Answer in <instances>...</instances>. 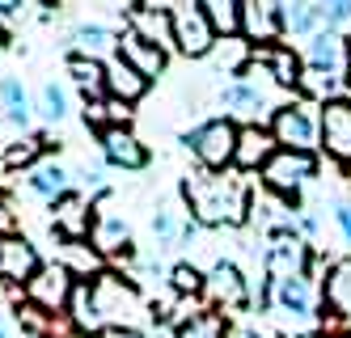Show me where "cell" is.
<instances>
[{
    "mask_svg": "<svg viewBox=\"0 0 351 338\" xmlns=\"http://www.w3.org/2000/svg\"><path fill=\"white\" fill-rule=\"evenodd\" d=\"M60 263H64L72 275H77L81 283H93L97 275L106 271V258L97 254L89 241H64V258H60Z\"/></svg>",
    "mask_w": 351,
    "mask_h": 338,
    "instance_id": "31",
    "label": "cell"
},
{
    "mask_svg": "<svg viewBox=\"0 0 351 338\" xmlns=\"http://www.w3.org/2000/svg\"><path fill=\"white\" fill-rule=\"evenodd\" d=\"M224 322L220 313H212V309H199V313H186L182 322H173V334L178 338H224Z\"/></svg>",
    "mask_w": 351,
    "mask_h": 338,
    "instance_id": "34",
    "label": "cell"
},
{
    "mask_svg": "<svg viewBox=\"0 0 351 338\" xmlns=\"http://www.w3.org/2000/svg\"><path fill=\"white\" fill-rule=\"evenodd\" d=\"M271 136L280 148H292V152H317L322 148V114L313 101L305 97H288L271 119Z\"/></svg>",
    "mask_w": 351,
    "mask_h": 338,
    "instance_id": "6",
    "label": "cell"
},
{
    "mask_svg": "<svg viewBox=\"0 0 351 338\" xmlns=\"http://www.w3.org/2000/svg\"><path fill=\"white\" fill-rule=\"evenodd\" d=\"M119 47H123V34H114L102 21H81L77 30H72V56L110 64V60H119Z\"/></svg>",
    "mask_w": 351,
    "mask_h": 338,
    "instance_id": "19",
    "label": "cell"
},
{
    "mask_svg": "<svg viewBox=\"0 0 351 338\" xmlns=\"http://www.w3.org/2000/svg\"><path fill=\"white\" fill-rule=\"evenodd\" d=\"M182 199L186 212L199 228H245L254 216V191L237 169L208 173L195 169L182 178Z\"/></svg>",
    "mask_w": 351,
    "mask_h": 338,
    "instance_id": "1",
    "label": "cell"
},
{
    "mask_svg": "<svg viewBox=\"0 0 351 338\" xmlns=\"http://www.w3.org/2000/svg\"><path fill=\"white\" fill-rule=\"evenodd\" d=\"M204 300L212 313L220 317H233V313H245L254 304V292H250V279L237 263L229 258H216V263L204 271Z\"/></svg>",
    "mask_w": 351,
    "mask_h": 338,
    "instance_id": "7",
    "label": "cell"
},
{
    "mask_svg": "<svg viewBox=\"0 0 351 338\" xmlns=\"http://www.w3.org/2000/svg\"><path fill=\"white\" fill-rule=\"evenodd\" d=\"M313 267V245L300 237V232H271L267 237V250H263V271L271 283H288V279H300L309 275Z\"/></svg>",
    "mask_w": 351,
    "mask_h": 338,
    "instance_id": "10",
    "label": "cell"
},
{
    "mask_svg": "<svg viewBox=\"0 0 351 338\" xmlns=\"http://www.w3.org/2000/svg\"><path fill=\"white\" fill-rule=\"evenodd\" d=\"M216 38H241V0H204Z\"/></svg>",
    "mask_w": 351,
    "mask_h": 338,
    "instance_id": "33",
    "label": "cell"
},
{
    "mask_svg": "<svg viewBox=\"0 0 351 338\" xmlns=\"http://www.w3.org/2000/svg\"><path fill=\"white\" fill-rule=\"evenodd\" d=\"M72 182H77V173H72L68 165H60V161L47 157L43 165H34V169L26 173V191L51 207V203H60L64 195H72Z\"/></svg>",
    "mask_w": 351,
    "mask_h": 338,
    "instance_id": "22",
    "label": "cell"
},
{
    "mask_svg": "<svg viewBox=\"0 0 351 338\" xmlns=\"http://www.w3.org/2000/svg\"><path fill=\"white\" fill-rule=\"evenodd\" d=\"M347 89H351V38H347Z\"/></svg>",
    "mask_w": 351,
    "mask_h": 338,
    "instance_id": "43",
    "label": "cell"
},
{
    "mask_svg": "<svg viewBox=\"0 0 351 338\" xmlns=\"http://www.w3.org/2000/svg\"><path fill=\"white\" fill-rule=\"evenodd\" d=\"M34 119L51 123V127L68 119V93H64V85H56V81L38 85V93H34Z\"/></svg>",
    "mask_w": 351,
    "mask_h": 338,
    "instance_id": "35",
    "label": "cell"
},
{
    "mask_svg": "<svg viewBox=\"0 0 351 338\" xmlns=\"http://www.w3.org/2000/svg\"><path fill=\"white\" fill-rule=\"evenodd\" d=\"M47 136H21V140H13L5 152H0V161H5V169H34V165H43L47 161Z\"/></svg>",
    "mask_w": 351,
    "mask_h": 338,
    "instance_id": "32",
    "label": "cell"
},
{
    "mask_svg": "<svg viewBox=\"0 0 351 338\" xmlns=\"http://www.w3.org/2000/svg\"><path fill=\"white\" fill-rule=\"evenodd\" d=\"M254 60L271 72V81H275V89H296L300 93V81H305V56L300 51H292L288 43H275V47H263V51H254Z\"/></svg>",
    "mask_w": 351,
    "mask_h": 338,
    "instance_id": "18",
    "label": "cell"
},
{
    "mask_svg": "<svg viewBox=\"0 0 351 338\" xmlns=\"http://www.w3.org/2000/svg\"><path fill=\"white\" fill-rule=\"evenodd\" d=\"M317 114H322V152L351 173V97L322 101Z\"/></svg>",
    "mask_w": 351,
    "mask_h": 338,
    "instance_id": "12",
    "label": "cell"
},
{
    "mask_svg": "<svg viewBox=\"0 0 351 338\" xmlns=\"http://www.w3.org/2000/svg\"><path fill=\"white\" fill-rule=\"evenodd\" d=\"M153 237H157L161 250H169V245H191L199 237V224L191 220L186 207H157V212H153Z\"/></svg>",
    "mask_w": 351,
    "mask_h": 338,
    "instance_id": "23",
    "label": "cell"
},
{
    "mask_svg": "<svg viewBox=\"0 0 351 338\" xmlns=\"http://www.w3.org/2000/svg\"><path fill=\"white\" fill-rule=\"evenodd\" d=\"M300 56H305V68H317V72H330V76H343L347 81V38L343 34L317 30Z\"/></svg>",
    "mask_w": 351,
    "mask_h": 338,
    "instance_id": "21",
    "label": "cell"
},
{
    "mask_svg": "<svg viewBox=\"0 0 351 338\" xmlns=\"http://www.w3.org/2000/svg\"><path fill=\"white\" fill-rule=\"evenodd\" d=\"M5 207H9V199H5V191H0V212H5Z\"/></svg>",
    "mask_w": 351,
    "mask_h": 338,
    "instance_id": "46",
    "label": "cell"
},
{
    "mask_svg": "<svg viewBox=\"0 0 351 338\" xmlns=\"http://www.w3.org/2000/svg\"><path fill=\"white\" fill-rule=\"evenodd\" d=\"M173 13V47H178V56L186 60H208L216 51V30L204 13V0H182V5H169Z\"/></svg>",
    "mask_w": 351,
    "mask_h": 338,
    "instance_id": "9",
    "label": "cell"
},
{
    "mask_svg": "<svg viewBox=\"0 0 351 338\" xmlns=\"http://www.w3.org/2000/svg\"><path fill=\"white\" fill-rule=\"evenodd\" d=\"M335 224L343 232V241L351 245V199H335Z\"/></svg>",
    "mask_w": 351,
    "mask_h": 338,
    "instance_id": "38",
    "label": "cell"
},
{
    "mask_svg": "<svg viewBox=\"0 0 351 338\" xmlns=\"http://www.w3.org/2000/svg\"><path fill=\"white\" fill-rule=\"evenodd\" d=\"M263 191L284 199L296 207L300 191L309 186V182L317 178V152H292V148H275V157L263 165Z\"/></svg>",
    "mask_w": 351,
    "mask_h": 338,
    "instance_id": "5",
    "label": "cell"
},
{
    "mask_svg": "<svg viewBox=\"0 0 351 338\" xmlns=\"http://www.w3.org/2000/svg\"><path fill=\"white\" fill-rule=\"evenodd\" d=\"M322 300H326V313H335V317H351V258H339V263L326 267V279H322Z\"/></svg>",
    "mask_w": 351,
    "mask_h": 338,
    "instance_id": "25",
    "label": "cell"
},
{
    "mask_svg": "<svg viewBox=\"0 0 351 338\" xmlns=\"http://www.w3.org/2000/svg\"><path fill=\"white\" fill-rule=\"evenodd\" d=\"M220 106H224V119H233L237 127H271L275 110H280L284 101H275L271 72L254 60L237 81H229L220 89Z\"/></svg>",
    "mask_w": 351,
    "mask_h": 338,
    "instance_id": "2",
    "label": "cell"
},
{
    "mask_svg": "<svg viewBox=\"0 0 351 338\" xmlns=\"http://www.w3.org/2000/svg\"><path fill=\"white\" fill-rule=\"evenodd\" d=\"M330 338H351V334H330Z\"/></svg>",
    "mask_w": 351,
    "mask_h": 338,
    "instance_id": "47",
    "label": "cell"
},
{
    "mask_svg": "<svg viewBox=\"0 0 351 338\" xmlns=\"http://www.w3.org/2000/svg\"><path fill=\"white\" fill-rule=\"evenodd\" d=\"M317 9H322V30L343 34V25H351V0H326Z\"/></svg>",
    "mask_w": 351,
    "mask_h": 338,
    "instance_id": "37",
    "label": "cell"
},
{
    "mask_svg": "<svg viewBox=\"0 0 351 338\" xmlns=\"http://www.w3.org/2000/svg\"><path fill=\"white\" fill-rule=\"evenodd\" d=\"M5 127H9V123H5V114H0V152L9 148V144H5Z\"/></svg>",
    "mask_w": 351,
    "mask_h": 338,
    "instance_id": "42",
    "label": "cell"
},
{
    "mask_svg": "<svg viewBox=\"0 0 351 338\" xmlns=\"http://www.w3.org/2000/svg\"><path fill=\"white\" fill-rule=\"evenodd\" d=\"M275 136L271 127H237V157H233V169L237 173H263V165L275 157Z\"/></svg>",
    "mask_w": 351,
    "mask_h": 338,
    "instance_id": "20",
    "label": "cell"
},
{
    "mask_svg": "<svg viewBox=\"0 0 351 338\" xmlns=\"http://www.w3.org/2000/svg\"><path fill=\"white\" fill-rule=\"evenodd\" d=\"M119 60H128L144 81H157V76L165 72V51L161 47H153V43H144V38H136V34H123V47H119Z\"/></svg>",
    "mask_w": 351,
    "mask_h": 338,
    "instance_id": "27",
    "label": "cell"
},
{
    "mask_svg": "<svg viewBox=\"0 0 351 338\" xmlns=\"http://www.w3.org/2000/svg\"><path fill=\"white\" fill-rule=\"evenodd\" d=\"M43 271V258H38V245L30 237H0V283L5 288H26V283Z\"/></svg>",
    "mask_w": 351,
    "mask_h": 338,
    "instance_id": "13",
    "label": "cell"
},
{
    "mask_svg": "<svg viewBox=\"0 0 351 338\" xmlns=\"http://www.w3.org/2000/svg\"><path fill=\"white\" fill-rule=\"evenodd\" d=\"M97 338H148V334H140V330H132V326H110V330H102Z\"/></svg>",
    "mask_w": 351,
    "mask_h": 338,
    "instance_id": "40",
    "label": "cell"
},
{
    "mask_svg": "<svg viewBox=\"0 0 351 338\" xmlns=\"http://www.w3.org/2000/svg\"><path fill=\"white\" fill-rule=\"evenodd\" d=\"M0 338H13V326H9V317L0 313Z\"/></svg>",
    "mask_w": 351,
    "mask_h": 338,
    "instance_id": "41",
    "label": "cell"
},
{
    "mask_svg": "<svg viewBox=\"0 0 351 338\" xmlns=\"http://www.w3.org/2000/svg\"><path fill=\"white\" fill-rule=\"evenodd\" d=\"M280 21H284V38H313L322 30V9L309 0H288V5H280Z\"/></svg>",
    "mask_w": 351,
    "mask_h": 338,
    "instance_id": "29",
    "label": "cell"
},
{
    "mask_svg": "<svg viewBox=\"0 0 351 338\" xmlns=\"http://www.w3.org/2000/svg\"><path fill=\"white\" fill-rule=\"evenodd\" d=\"M110 191L106 195H93V228H89V245L102 254V258H119L132 250V228L114 207H110Z\"/></svg>",
    "mask_w": 351,
    "mask_h": 338,
    "instance_id": "11",
    "label": "cell"
},
{
    "mask_svg": "<svg viewBox=\"0 0 351 338\" xmlns=\"http://www.w3.org/2000/svg\"><path fill=\"white\" fill-rule=\"evenodd\" d=\"M89 292H93V304H97V317H102V326H132L136 330V317L144 313V296L140 288L128 279V275H119V271H102L93 283H89Z\"/></svg>",
    "mask_w": 351,
    "mask_h": 338,
    "instance_id": "3",
    "label": "cell"
},
{
    "mask_svg": "<svg viewBox=\"0 0 351 338\" xmlns=\"http://www.w3.org/2000/svg\"><path fill=\"white\" fill-rule=\"evenodd\" d=\"M241 38L263 51L284 38V21H280V5L275 0H241Z\"/></svg>",
    "mask_w": 351,
    "mask_h": 338,
    "instance_id": "15",
    "label": "cell"
},
{
    "mask_svg": "<svg viewBox=\"0 0 351 338\" xmlns=\"http://www.w3.org/2000/svg\"><path fill=\"white\" fill-rule=\"evenodd\" d=\"M0 60H5V30H0Z\"/></svg>",
    "mask_w": 351,
    "mask_h": 338,
    "instance_id": "45",
    "label": "cell"
},
{
    "mask_svg": "<svg viewBox=\"0 0 351 338\" xmlns=\"http://www.w3.org/2000/svg\"><path fill=\"white\" fill-rule=\"evenodd\" d=\"M77 275H72L60 258L56 263H43V271L21 288V296H26V304L30 309H38L43 317H68V304H72V292H77Z\"/></svg>",
    "mask_w": 351,
    "mask_h": 338,
    "instance_id": "8",
    "label": "cell"
},
{
    "mask_svg": "<svg viewBox=\"0 0 351 338\" xmlns=\"http://www.w3.org/2000/svg\"><path fill=\"white\" fill-rule=\"evenodd\" d=\"M169 288H173V296H204V271L195 263H173L169 267Z\"/></svg>",
    "mask_w": 351,
    "mask_h": 338,
    "instance_id": "36",
    "label": "cell"
},
{
    "mask_svg": "<svg viewBox=\"0 0 351 338\" xmlns=\"http://www.w3.org/2000/svg\"><path fill=\"white\" fill-rule=\"evenodd\" d=\"M148 85H153V81H144L128 60H110L106 64V97L123 101V106H136V101L148 93Z\"/></svg>",
    "mask_w": 351,
    "mask_h": 338,
    "instance_id": "26",
    "label": "cell"
},
{
    "mask_svg": "<svg viewBox=\"0 0 351 338\" xmlns=\"http://www.w3.org/2000/svg\"><path fill=\"white\" fill-rule=\"evenodd\" d=\"M208 64L216 68V76H233V81H237V76L254 64V47H250L245 38H220L216 51L208 56Z\"/></svg>",
    "mask_w": 351,
    "mask_h": 338,
    "instance_id": "28",
    "label": "cell"
},
{
    "mask_svg": "<svg viewBox=\"0 0 351 338\" xmlns=\"http://www.w3.org/2000/svg\"><path fill=\"white\" fill-rule=\"evenodd\" d=\"M123 21H128V34H136V38H144V43L161 47L165 56H169V51H178V47H173V13H169V9H157V5H128V9H123Z\"/></svg>",
    "mask_w": 351,
    "mask_h": 338,
    "instance_id": "16",
    "label": "cell"
},
{
    "mask_svg": "<svg viewBox=\"0 0 351 338\" xmlns=\"http://www.w3.org/2000/svg\"><path fill=\"white\" fill-rule=\"evenodd\" d=\"M300 338H330V334H326V330H313V334H300Z\"/></svg>",
    "mask_w": 351,
    "mask_h": 338,
    "instance_id": "44",
    "label": "cell"
},
{
    "mask_svg": "<svg viewBox=\"0 0 351 338\" xmlns=\"http://www.w3.org/2000/svg\"><path fill=\"white\" fill-rule=\"evenodd\" d=\"M64 72L72 76V85L85 93V101L106 97V64L85 60V56H68V60H64Z\"/></svg>",
    "mask_w": 351,
    "mask_h": 338,
    "instance_id": "30",
    "label": "cell"
},
{
    "mask_svg": "<svg viewBox=\"0 0 351 338\" xmlns=\"http://www.w3.org/2000/svg\"><path fill=\"white\" fill-rule=\"evenodd\" d=\"M182 144L195 152V161L208 173H224V169H233V157H237V123L224 114L204 119L182 136Z\"/></svg>",
    "mask_w": 351,
    "mask_h": 338,
    "instance_id": "4",
    "label": "cell"
},
{
    "mask_svg": "<svg viewBox=\"0 0 351 338\" xmlns=\"http://www.w3.org/2000/svg\"><path fill=\"white\" fill-rule=\"evenodd\" d=\"M51 228L64 241H89L93 228V199H85L81 191L64 195L60 203H51Z\"/></svg>",
    "mask_w": 351,
    "mask_h": 338,
    "instance_id": "17",
    "label": "cell"
},
{
    "mask_svg": "<svg viewBox=\"0 0 351 338\" xmlns=\"http://www.w3.org/2000/svg\"><path fill=\"white\" fill-rule=\"evenodd\" d=\"M0 114H5V123L17 127V132H26L34 123V97L21 85V76H0Z\"/></svg>",
    "mask_w": 351,
    "mask_h": 338,
    "instance_id": "24",
    "label": "cell"
},
{
    "mask_svg": "<svg viewBox=\"0 0 351 338\" xmlns=\"http://www.w3.org/2000/svg\"><path fill=\"white\" fill-rule=\"evenodd\" d=\"M97 148H102V161L123 169V173L148 169V144L132 132V127H106V132H97Z\"/></svg>",
    "mask_w": 351,
    "mask_h": 338,
    "instance_id": "14",
    "label": "cell"
},
{
    "mask_svg": "<svg viewBox=\"0 0 351 338\" xmlns=\"http://www.w3.org/2000/svg\"><path fill=\"white\" fill-rule=\"evenodd\" d=\"M224 338H267L258 326H245V322H229L224 326Z\"/></svg>",
    "mask_w": 351,
    "mask_h": 338,
    "instance_id": "39",
    "label": "cell"
}]
</instances>
